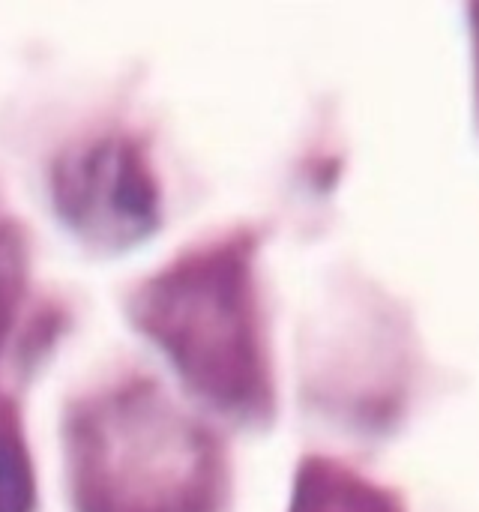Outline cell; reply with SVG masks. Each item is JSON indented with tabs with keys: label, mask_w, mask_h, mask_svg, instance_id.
<instances>
[{
	"label": "cell",
	"mask_w": 479,
	"mask_h": 512,
	"mask_svg": "<svg viewBox=\"0 0 479 512\" xmlns=\"http://www.w3.org/2000/svg\"><path fill=\"white\" fill-rule=\"evenodd\" d=\"M66 453L78 512H225L231 498L222 441L150 378L75 402Z\"/></svg>",
	"instance_id": "obj_1"
},
{
	"label": "cell",
	"mask_w": 479,
	"mask_h": 512,
	"mask_svg": "<svg viewBox=\"0 0 479 512\" xmlns=\"http://www.w3.org/2000/svg\"><path fill=\"white\" fill-rule=\"evenodd\" d=\"M129 315L198 396L240 420L273 414L249 231L198 246L150 276L129 297Z\"/></svg>",
	"instance_id": "obj_2"
},
{
	"label": "cell",
	"mask_w": 479,
	"mask_h": 512,
	"mask_svg": "<svg viewBox=\"0 0 479 512\" xmlns=\"http://www.w3.org/2000/svg\"><path fill=\"white\" fill-rule=\"evenodd\" d=\"M63 222L96 249H126L159 225V183L138 138L111 132L66 147L51 168Z\"/></svg>",
	"instance_id": "obj_3"
},
{
	"label": "cell",
	"mask_w": 479,
	"mask_h": 512,
	"mask_svg": "<svg viewBox=\"0 0 479 512\" xmlns=\"http://www.w3.org/2000/svg\"><path fill=\"white\" fill-rule=\"evenodd\" d=\"M288 512H408L405 498L330 456L303 459Z\"/></svg>",
	"instance_id": "obj_4"
},
{
	"label": "cell",
	"mask_w": 479,
	"mask_h": 512,
	"mask_svg": "<svg viewBox=\"0 0 479 512\" xmlns=\"http://www.w3.org/2000/svg\"><path fill=\"white\" fill-rule=\"evenodd\" d=\"M36 483L21 417L12 402L0 399V512H33Z\"/></svg>",
	"instance_id": "obj_5"
},
{
	"label": "cell",
	"mask_w": 479,
	"mask_h": 512,
	"mask_svg": "<svg viewBox=\"0 0 479 512\" xmlns=\"http://www.w3.org/2000/svg\"><path fill=\"white\" fill-rule=\"evenodd\" d=\"M24 291V240L18 222L0 204V342L15 318Z\"/></svg>",
	"instance_id": "obj_6"
},
{
	"label": "cell",
	"mask_w": 479,
	"mask_h": 512,
	"mask_svg": "<svg viewBox=\"0 0 479 512\" xmlns=\"http://www.w3.org/2000/svg\"><path fill=\"white\" fill-rule=\"evenodd\" d=\"M471 12L477 15V24H474V30H479V6H471ZM477 48H479V42H477Z\"/></svg>",
	"instance_id": "obj_7"
}]
</instances>
